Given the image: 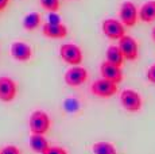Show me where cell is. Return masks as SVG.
Instances as JSON below:
<instances>
[{
	"label": "cell",
	"mask_w": 155,
	"mask_h": 154,
	"mask_svg": "<svg viewBox=\"0 0 155 154\" xmlns=\"http://www.w3.org/2000/svg\"><path fill=\"white\" fill-rule=\"evenodd\" d=\"M51 127V119L50 115L43 109H35L30 114L28 118V129L31 134H41L45 135L49 132Z\"/></svg>",
	"instance_id": "6da1fadb"
},
{
	"label": "cell",
	"mask_w": 155,
	"mask_h": 154,
	"mask_svg": "<svg viewBox=\"0 0 155 154\" xmlns=\"http://www.w3.org/2000/svg\"><path fill=\"white\" fill-rule=\"evenodd\" d=\"M59 58L68 64L69 66H77V65H81L82 61H84V53H82V49L76 43L71 42H66L62 43L59 46L58 50Z\"/></svg>",
	"instance_id": "7a4b0ae2"
},
{
	"label": "cell",
	"mask_w": 155,
	"mask_h": 154,
	"mask_svg": "<svg viewBox=\"0 0 155 154\" xmlns=\"http://www.w3.org/2000/svg\"><path fill=\"white\" fill-rule=\"evenodd\" d=\"M119 92V84L109 81L105 79L94 80L91 84V93L100 99H111Z\"/></svg>",
	"instance_id": "3957f363"
},
{
	"label": "cell",
	"mask_w": 155,
	"mask_h": 154,
	"mask_svg": "<svg viewBox=\"0 0 155 154\" xmlns=\"http://www.w3.org/2000/svg\"><path fill=\"white\" fill-rule=\"evenodd\" d=\"M89 79V72L88 69L81 65L77 66H70L69 69H66L64 75V81L68 87L70 88H78L81 85H84Z\"/></svg>",
	"instance_id": "277c9868"
},
{
	"label": "cell",
	"mask_w": 155,
	"mask_h": 154,
	"mask_svg": "<svg viewBox=\"0 0 155 154\" xmlns=\"http://www.w3.org/2000/svg\"><path fill=\"white\" fill-rule=\"evenodd\" d=\"M126 26L116 18H107L101 22V31L108 39L119 41L126 35Z\"/></svg>",
	"instance_id": "5b68a950"
},
{
	"label": "cell",
	"mask_w": 155,
	"mask_h": 154,
	"mask_svg": "<svg viewBox=\"0 0 155 154\" xmlns=\"http://www.w3.org/2000/svg\"><path fill=\"white\" fill-rule=\"evenodd\" d=\"M119 99H120L121 107L128 112H139L143 107V99L140 93L131 88L121 91Z\"/></svg>",
	"instance_id": "8992f818"
},
{
	"label": "cell",
	"mask_w": 155,
	"mask_h": 154,
	"mask_svg": "<svg viewBox=\"0 0 155 154\" xmlns=\"http://www.w3.org/2000/svg\"><path fill=\"white\" fill-rule=\"evenodd\" d=\"M119 19L126 27H135L139 22V8L135 5V3L130 0L121 3L119 8Z\"/></svg>",
	"instance_id": "52a82bcc"
},
{
	"label": "cell",
	"mask_w": 155,
	"mask_h": 154,
	"mask_svg": "<svg viewBox=\"0 0 155 154\" xmlns=\"http://www.w3.org/2000/svg\"><path fill=\"white\" fill-rule=\"evenodd\" d=\"M18 96V84L10 76H0V102L11 103Z\"/></svg>",
	"instance_id": "ba28073f"
},
{
	"label": "cell",
	"mask_w": 155,
	"mask_h": 154,
	"mask_svg": "<svg viewBox=\"0 0 155 154\" xmlns=\"http://www.w3.org/2000/svg\"><path fill=\"white\" fill-rule=\"evenodd\" d=\"M117 46L120 47L126 61H136L139 57V43L134 37L126 34L121 39L117 41Z\"/></svg>",
	"instance_id": "9c48e42d"
},
{
	"label": "cell",
	"mask_w": 155,
	"mask_h": 154,
	"mask_svg": "<svg viewBox=\"0 0 155 154\" xmlns=\"http://www.w3.org/2000/svg\"><path fill=\"white\" fill-rule=\"evenodd\" d=\"M41 31L47 39H65L69 35V28L64 22L50 23L46 20L41 27Z\"/></svg>",
	"instance_id": "30bf717a"
},
{
	"label": "cell",
	"mask_w": 155,
	"mask_h": 154,
	"mask_svg": "<svg viewBox=\"0 0 155 154\" xmlns=\"http://www.w3.org/2000/svg\"><path fill=\"white\" fill-rule=\"evenodd\" d=\"M10 53L11 57L16 62H27L34 55L32 46L27 42H23V41H15V42L11 43Z\"/></svg>",
	"instance_id": "8fae6325"
},
{
	"label": "cell",
	"mask_w": 155,
	"mask_h": 154,
	"mask_svg": "<svg viewBox=\"0 0 155 154\" xmlns=\"http://www.w3.org/2000/svg\"><path fill=\"white\" fill-rule=\"evenodd\" d=\"M100 75L103 79L109 80V81L115 82V84H120L123 81V70L120 66L111 64L108 61H103L100 64Z\"/></svg>",
	"instance_id": "7c38bea8"
},
{
	"label": "cell",
	"mask_w": 155,
	"mask_h": 154,
	"mask_svg": "<svg viewBox=\"0 0 155 154\" xmlns=\"http://www.w3.org/2000/svg\"><path fill=\"white\" fill-rule=\"evenodd\" d=\"M42 25H43L42 15H41V12H38V11H31V12L26 14L25 18H23V20H22L23 28L28 32L41 28Z\"/></svg>",
	"instance_id": "4fadbf2b"
},
{
	"label": "cell",
	"mask_w": 155,
	"mask_h": 154,
	"mask_svg": "<svg viewBox=\"0 0 155 154\" xmlns=\"http://www.w3.org/2000/svg\"><path fill=\"white\" fill-rule=\"evenodd\" d=\"M139 20L143 23L155 22V0H148L143 3L139 8Z\"/></svg>",
	"instance_id": "5bb4252c"
},
{
	"label": "cell",
	"mask_w": 155,
	"mask_h": 154,
	"mask_svg": "<svg viewBox=\"0 0 155 154\" xmlns=\"http://www.w3.org/2000/svg\"><path fill=\"white\" fill-rule=\"evenodd\" d=\"M30 147H31V150L34 153L45 154V152L50 147V143H49V141L46 139L45 135L31 134V137H30Z\"/></svg>",
	"instance_id": "9a60e30c"
},
{
	"label": "cell",
	"mask_w": 155,
	"mask_h": 154,
	"mask_svg": "<svg viewBox=\"0 0 155 154\" xmlns=\"http://www.w3.org/2000/svg\"><path fill=\"white\" fill-rule=\"evenodd\" d=\"M105 61L111 62V64L116 65V66H123L124 61H126V58H124L123 53H121L120 47L117 45H109L108 49H107L105 52Z\"/></svg>",
	"instance_id": "2e32d148"
},
{
	"label": "cell",
	"mask_w": 155,
	"mask_h": 154,
	"mask_svg": "<svg viewBox=\"0 0 155 154\" xmlns=\"http://www.w3.org/2000/svg\"><path fill=\"white\" fill-rule=\"evenodd\" d=\"M92 152H93V154H117L115 145L111 143V142H105V141H100V142L93 143Z\"/></svg>",
	"instance_id": "e0dca14e"
},
{
	"label": "cell",
	"mask_w": 155,
	"mask_h": 154,
	"mask_svg": "<svg viewBox=\"0 0 155 154\" xmlns=\"http://www.w3.org/2000/svg\"><path fill=\"white\" fill-rule=\"evenodd\" d=\"M41 5L49 14L58 12L61 8V0H41Z\"/></svg>",
	"instance_id": "ac0fdd59"
},
{
	"label": "cell",
	"mask_w": 155,
	"mask_h": 154,
	"mask_svg": "<svg viewBox=\"0 0 155 154\" xmlns=\"http://www.w3.org/2000/svg\"><path fill=\"white\" fill-rule=\"evenodd\" d=\"M0 154H22L20 149L15 145H5L4 147H2Z\"/></svg>",
	"instance_id": "d6986e66"
},
{
	"label": "cell",
	"mask_w": 155,
	"mask_h": 154,
	"mask_svg": "<svg viewBox=\"0 0 155 154\" xmlns=\"http://www.w3.org/2000/svg\"><path fill=\"white\" fill-rule=\"evenodd\" d=\"M45 154H68L66 149L61 146H50L49 149L45 152Z\"/></svg>",
	"instance_id": "ffe728a7"
},
{
	"label": "cell",
	"mask_w": 155,
	"mask_h": 154,
	"mask_svg": "<svg viewBox=\"0 0 155 154\" xmlns=\"http://www.w3.org/2000/svg\"><path fill=\"white\" fill-rule=\"evenodd\" d=\"M146 77L151 84H155V64H153L151 66H148L147 72H146Z\"/></svg>",
	"instance_id": "44dd1931"
},
{
	"label": "cell",
	"mask_w": 155,
	"mask_h": 154,
	"mask_svg": "<svg viewBox=\"0 0 155 154\" xmlns=\"http://www.w3.org/2000/svg\"><path fill=\"white\" fill-rule=\"evenodd\" d=\"M47 22H50V23H61L62 20H61V18H59L58 12H51V14L47 15Z\"/></svg>",
	"instance_id": "7402d4cb"
},
{
	"label": "cell",
	"mask_w": 155,
	"mask_h": 154,
	"mask_svg": "<svg viewBox=\"0 0 155 154\" xmlns=\"http://www.w3.org/2000/svg\"><path fill=\"white\" fill-rule=\"evenodd\" d=\"M10 2H11V0H0V12H2V11H4L5 8L8 7Z\"/></svg>",
	"instance_id": "603a6c76"
},
{
	"label": "cell",
	"mask_w": 155,
	"mask_h": 154,
	"mask_svg": "<svg viewBox=\"0 0 155 154\" xmlns=\"http://www.w3.org/2000/svg\"><path fill=\"white\" fill-rule=\"evenodd\" d=\"M151 38H153V41L155 42V26L153 27V30H151Z\"/></svg>",
	"instance_id": "cb8c5ba5"
},
{
	"label": "cell",
	"mask_w": 155,
	"mask_h": 154,
	"mask_svg": "<svg viewBox=\"0 0 155 154\" xmlns=\"http://www.w3.org/2000/svg\"><path fill=\"white\" fill-rule=\"evenodd\" d=\"M0 152H2V149H0Z\"/></svg>",
	"instance_id": "d4e9b609"
}]
</instances>
